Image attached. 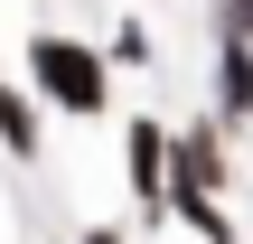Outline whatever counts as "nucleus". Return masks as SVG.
<instances>
[{
    "mask_svg": "<svg viewBox=\"0 0 253 244\" xmlns=\"http://www.w3.org/2000/svg\"><path fill=\"white\" fill-rule=\"evenodd\" d=\"M28 85L56 103V113H103L113 103V66H103V47H84V38H28Z\"/></svg>",
    "mask_w": 253,
    "mask_h": 244,
    "instance_id": "nucleus-1",
    "label": "nucleus"
},
{
    "mask_svg": "<svg viewBox=\"0 0 253 244\" xmlns=\"http://www.w3.org/2000/svg\"><path fill=\"white\" fill-rule=\"evenodd\" d=\"M169 179L216 197V188H225V122H188V132L169 141Z\"/></svg>",
    "mask_w": 253,
    "mask_h": 244,
    "instance_id": "nucleus-2",
    "label": "nucleus"
},
{
    "mask_svg": "<svg viewBox=\"0 0 253 244\" xmlns=\"http://www.w3.org/2000/svg\"><path fill=\"white\" fill-rule=\"evenodd\" d=\"M122 179H131L141 207H160V188H169V132L160 122H131L122 132Z\"/></svg>",
    "mask_w": 253,
    "mask_h": 244,
    "instance_id": "nucleus-3",
    "label": "nucleus"
},
{
    "mask_svg": "<svg viewBox=\"0 0 253 244\" xmlns=\"http://www.w3.org/2000/svg\"><path fill=\"white\" fill-rule=\"evenodd\" d=\"M253 113V47L244 28H225V47H216V122H244Z\"/></svg>",
    "mask_w": 253,
    "mask_h": 244,
    "instance_id": "nucleus-4",
    "label": "nucleus"
},
{
    "mask_svg": "<svg viewBox=\"0 0 253 244\" xmlns=\"http://www.w3.org/2000/svg\"><path fill=\"white\" fill-rule=\"evenodd\" d=\"M160 207H169V216H178L197 244H235V216H225V197H207V188H178V179H169V188H160Z\"/></svg>",
    "mask_w": 253,
    "mask_h": 244,
    "instance_id": "nucleus-5",
    "label": "nucleus"
},
{
    "mask_svg": "<svg viewBox=\"0 0 253 244\" xmlns=\"http://www.w3.org/2000/svg\"><path fill=\"white\" fill-rule=\"evenodd\" d=\"M0 150L9 160H38V103L19 85H0Z\"/></svg>",
    "mask_w": 253,
    "mask_h": 244,
    "instance_id": "nucleus-6",
    "label": "nucleus"
},
{
    "mask_svg": "<svg viewBox=\"0 0 253 244\" xmlns=\"http://www.w3.org/2000/svg\"><path fill=\"white\" fill-rule=\"evenodd\" d=\"M75 244H122V235H113V226H94V235H75Z\"/></svg>",
    "mask_w": 253,
    "mask_h": 244,
    "instance_id": "nucleus-7",
    "label": "nucleus"
}]
</instances>
